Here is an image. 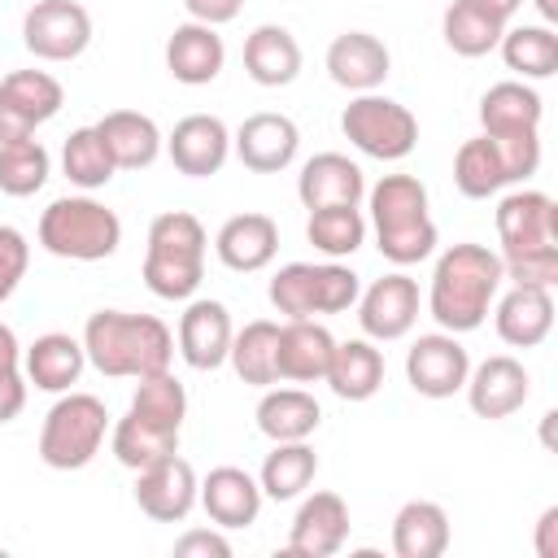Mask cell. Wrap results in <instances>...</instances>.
<instances>
[{"instance_id": "32", "label": "cell", "mask_w": 558, "mask_h": 558, "mask_svg": "<svg viewBox=\"0 0 558 558\" xmlns=\"http://www.w3.org/2000/svg\"><path fill=\"white\" fill-rule=\"evenodd\" d=\"M449 549V514L436 501H405L392 519L397 558H440Z\"/></svg>"}, {"instance_id": "9", "label": "cell", "mask_w": 558, "mask_h": 558, "mask_svg": "<svg viewBox=\"0 0 558 558\" xmlns=\"http://www.w3.org/2000/svg\"><path fill=\"white\" fill-rule=\"evenodd\" d=\"M22 44L39 61H74L92 44V17L78 0H35L22 17Z\"/></svg>"}, {"instance_id": "21", "label": "cell", "mask_w": 558, "mask_h": 558, "mask_svg": "<svg viewBox=\"0 0 558 558\" xmlns=\"http://www.w3.org/2000/svg\"><path fill=\"white\" fill-rule=\"evenodd\" d=\"M388 65H392V57H388L384 39H375L371 31H344L327 48V74H331V83H340L349 92H375L388 78Z\"/></svg>"}, {"instance_id": "43", "label": "cell", "mask_w": 558, "mask_h": 558, "mask_svg": "<svg viewBox=\"0 0 558 558\" xmlns=\"http://www.w3.org/2000/svg\"><path fill=\"white\" fill-rule=\"evenodd\" d=\"M26 266H31V244L17 227L0 222V301H9L17 292V283L26 279Z\"/></svg>"}, {"instance_id": "20", "label": "cell", "mask_w": 558, "mask_h": 558, "mask_svg": "<svg viewBox=\"0 0 558 558\" xmlns=\"http://www.w3.org/2000/svg\"><path fill=\"white\" fill-rule=\"evenodd\" d=\"M222 61H227L222 35L214 26H205V22H183L166 39V70L187 87L214 83L222 74Z\"/></svg>"}, {"instance_id": "8", "label": "cell", "mask_w": 558, "mask_h": 558, "mask_svg": "<svg viewBox=\"0 0 558 558\" xmlns=\"http://www.w3.org/2000/svg\"><path fill=\"white\" fill-rule=\"evenodd\" d=\"M340 131L353 148H362L366 157H379V161H401L418 144V118L401 100L375 96V92H357V100L344 105Z\"/></svg>"}, {"instance_id": "6", "label": "cell", "mask_w": 558, "mask_h": 558, "mask_svg": "<svg viewBox=\"0 0 558 558\" xmlns=\"http://www.w3.org/2000/svg\"><path fill=\"white\" fill-rule=\"evenodd\" d=\"M39 244L52 257L105 262L122 244V218L92 196H57L39 214Z\"/></svg>"}, {"instance_id": "28", "label": "cell", "mask_w": 558, "mask_h": 558, "mask_svg": "<svg viewBox=\"0 0 558 558\" xmlns=\"http://www.w3.org/2000/svg\"><path fill=\"white\" fill-rule=\"evenodd\" d=\"M323 384H331L340 401H371L384 388V353L371 340H336Z\"/></svg>"}, {"instance_id": "15", "label": "cell", "mask_w": 558, "mask_h": 558, "mask_svg": "<svg viewBox=\"0 0 558 558\" xmlns=\"http://www.w3.org/2000/svg\"><path fill=\"white\" fill-rule=\"evenodd\" d=\"M532 379H527V371H523V362L519 357H510V353H493V357H484L471 375H466V401H471V410L480 414V418H510L514 410H523V401H527V388Z\"/></svg>"}, {"instance_id": "50", "label": "cell", "mask_w": 558, "mask_h": 558, "mask_svg": "<svg viewBox=\"0 0 558 558\" xmlns=\"http://www.w3.org/2000/svg\"><path fill=\"white\" fill-rule=\"evenodd\" d=\"M475 9H484L488 17H497V22H510L514 17V9L523 4V0H471Z\"/></svg>"}, {"instance_id": "44", "label": "cell", "mask_w": 558, "mask_h": 558, "mask_svg": "<svg viewBox=\"0 0 558 558\" xmlns=\"http://www.w3.org/2000/svg\"><path fill=\"white\" fill-rule=\"evenodd\" d=\"M174 558H231V545L222 532H209V527H192L174 541Z\"/></svg>"}, {"instance_id": "33", "label": "cell", "mask_w": 558, "mask_h": 558, "mask_svg": "<svg viewBox=\"0 0 558 558\" xmlns=\"http://www.w3.org/2000/svg\"><path fill=\"white\" fill-rule=\"evenodd\" d=\"M314 475H318V453L305 440H275V449L262 462L257 484H262V497L292 501L314 484Z\"/></svg>"}, {"instance_id": "51", "label": "cell", "mask_w": 558, "mask_h": 558, "mask_svg": "<svg viewBox=\"0 0 558 558\" xmlns=\"http://www.w3.org/2000/svg\"><path fill=\"white\" fill-rule=\"evenodd\" d=\"M536 9H541L545 22H558V0H536Z\"/></svg>"}, {"instance_id": "46", "label": "cell", "mask_w": 558, "mask_h": 558, "mask_svg": "<svg viewBox=\"0 0 558 558\" xmlns=\"http://www.w3.org/2000/svg\"><path fill=\"white\" fill-rule=\"evenodd\" d=\"M183 9L192 13V22L222 26V22H231V17L244 9V0H183Z\"/></svg>"}, {"instance_id": "30", "label": "cell", "mask_w": 558, "mask_h": 558, "mask_svg": "<svg viewBox=\"0 0 558 558\" xmlns=\"http://www.w3.org/2000/svg\"><path fill=\"white\" fill-rule=\"evenodd\" d=\"M87 366L83 340L65 336V331H48L26 349V379L44 392H70V384H78Z\"/></svg>"}, {"instance_id": "40", "label": "cell", "mask_w": 558, "mask_h": 558, "mask_svg": "<svg viewBox=\"0 0 558 558\" xmlns=\"http://www.w3.org/2000/svg\"><path fill=\"white\" fill-rule=\"evenodd\" d=\"M61 170H65V179H70L74 187L96 192V187H105V183L113 179L118 166H113V157H109L100 131H96V126H78V131H70V140H65V148H61Z\"/></svg>"}, {"instance_id": "31", "label": "cell", "mask_w": 558, "mask_h": 558, "mask_svg": "<svg viewBox=\"0 0 558 558\" xmlns=\"http://www.w3.org/2000/svg\"><path fill=\"white\" fill-rule=\"evenodd\" d=\"M318 423L323 410L305 388H266L257 401V427L270 440H310Z\"/></svg>"}, {"instance_id": "24", "label": "cell", "mask_w": 558, "mask_h": 558, "mask_svg": "<svg viewBox=\"0 0 558 558\" xmlns=\"http://www.w3.org/2000/svg\"><path fill=\"white\" fill-rule=\"evenodd\" d=\"M497 336L514 349H536L554 331V288H527L514 283L497 301Z\"/></svg>"}, {"instance_id": "42", "label": "cell", "mask_w": 558, "mask_h": 558, "mask_svg": "<svg viewBox=\"0 0 558 558\" xmlns=\"http://www.w3.org/2000/svg\"><path fill=\"white\" fill-rule=\"evenodd\" d=\"M270 305L283 318H314L318 310V266L314 262H288L270 279Z\"/></svg>"}, {"instance_id": "19", "label": "cell", "mask_w": 558, "mask_h": 558, "mask_svg": "<svg viewBox=\"0 0 558 558\" xmlns=\"http://www.w3.org/2000/svg\"><path fill=\"white\" fill-rule=\"evenodd\" d=\"M214 253L227 270H240V275L266 270L279 253V227H275L270 214H235L218 227Z\"/></svg>"}, {"instance_id": "36", "label": "cell", "mask_w": 558, "mask_h": 558, "mask_svg": "<svg viewBox=\"0 0 558 558\" xmlns=\"http://www.w3.org/2000/svg\"><path fill=\"white\" fill-rule=\"evenodd\" d=\"M0 96L31 122V126H44L48 118L61 113L65 105V87L48 74V70H13L0 78Z\"/></svg>"}, {"instance_id": "35", "label": "cell", "mask_w": 558, "mask_h": 558, "mask_svg": "<svg viewBox=\"0 0 558 558\" xmlns=\"http://www.w3.org/2000/svg\"><path fill=\"white\" fill-rule=\"evenodd\" d=\"M275 344H279V323H270V318L244 323V331L231 336V353H227V362L235 366V375H240L244 384H253V388H270V384H279Z\"/></svg>"}, {"instance_id": "37", "label": "cell", "mask_w": 558, "mask_h": 558, "mask_svg": "<svg viewBox=\"0 0 558 558\" xmlns=\"http://www.w3.org/2000/svg\"><path fill=\"white\" fill-rule=\"evenodd\" d=\"M501 61L523 78H549L558 70V35L549 26H506Z\"/></svg>"}, {"instance_id": "45", "label": "cell", "mask_w": 558, "mask_h": 558, "mask_svg": "<svg viewBox=\"0 0 558 558\" xmlns=\"http://www.w3.org/2000/svg\"><path fill=\"white\" fill-rule=\"evenodd\" d=\"M26 405V379L17 366H4L0 371V423H13Z\"/></svg>"}, {"instance_id": "14", "label": "cell", "mask_w": 558, "mask_h": 558, "mask_svg": "<svg viewBox=\"0 0 558 558\" xmlns=\"http://www.w3.org/2000/svg\"><path fill=\"white\" fill-rule=\"evenodd\" d=\"M231 144H235V157L253 174H279L292 166V157L301 148V131L288 113H253L240 122Z\"/></svg>"}, {"instance_id": "2", "label": "cell", "mask_w": 558, "mask_h": 558, "mask_svg": "<svg viewBox=\"0 0 558 558\" xmlns=\"http://www.w3.org/2000/svg\"><path fill=\"white\" fill-rule=\"evenodd\" d=\"M501 279H506L501 257L488 244H471V240L449 244L436 257L432 292H427V310L440 323V331H453V336L475 331L488 318V305L497 301Z\"/></svg>"}, {"instance_id": "1", "label": "cell", "mask_w": 558, "mask_h": 558, "mask_svg": "<svg viewBox=\"0 0 558 558\" xmlns=\"http://www.w3.org/2000/svg\"><path fill=\"white\" fill-rule=\"evenodd\" d=\"M497 240H501V270L527 288L558 283V205L545 192H510L497 205Z\"/></svg>"}, {"instance_id": "25", "label": "cell", "mask_w": 558, "mask_h": 558, "mask_svg": "<svg viewBox=\"0 0 558 558\" xmlns=\"http://www.w3.org/2000/svg\"><path fill=\"white\" fill-rule=\"evenodd\" d=\"M541 96L536 87L519 83V78H506V83H493L484 96H480V126L484 135L501 140V135H527V131H541Z\"/></svg>"}, {"instance_id": "39", "label": "cell", "mask_w": 558, "mask_h": 558, "mask_svg": "<svg viewBox=\"0 0 558 558\" xmlns=\"http://www.w3.org/2000/svg\"><path fill=\"white\" fill-rule=\"evenodd\" d=\"M440 31H445V44L458 52V57H484L501 44V31L506 22L488 17L484 9H475L471 0H453L440 17Z\"/></svg>"}, {"instance_id": "17", "label": "cell", "mask_w": 558, "mask_h": 558, "mask_svg": "<svg viewBox=\"0 0 558 558\" xmlns=\"http://www.w3.org/2000/svg\"><path fill=\"white\" fill-rule=\"evenodd\" d=\"M231 314L222 301H187L183 318H179V353L192 371H218L231 353Z\"/></svg>"}, {"instance_id": "5", "label": "cell", "mask_w": 558, "mask_h": 558, "mask_svg": "<svg viewBox=\"0 0 558 558\" xmlns=\"http://www.w3.org/2000/svg\"><path fill=\"white\" fill-rule=\"evenodd\" d=\"M371 218H375V244L392 266H414L436 248L427 187L414 174H384L371 187Z\"/></svg>"}, {"instance_id": "34", "label": "cell", "mask_w": 558, "mask_h": 558, "mask_svg": "<svg viewBox=\"0 0 558 558\" xmlns=\"http://www.w3.org/2000/svg\"><path fill=\"white\" fill-rule=\"evenodd\" d=\"M510 183V170H506V157L501 148L488 140V135H475L458 148L453 157V187L466 196V201H488L497 196L501 187Z\"/></svg>"}, {"instance_id": "48", "label": "cell", "mask_w": 558, "mask_h": 558, "mask_svg": "<svg viewBox=\"0 0 558 558\" xmlns=\"http://www.w3.org/2000/svg\"><path fill=\"white\" fill-rule=\"evenodd\" d=\"M536 554L541 558H558V506H549L536 523Z\"/></svg>"}, {"instance_id": "7", "label": "cell", "mask_w": 558, "mask_h": 558, "mask_svg": "<svg viewBox=\"0 0 558 558\" xmlns=\"http://www.w3.org/2000/svg\"><path fill=\"white\" fill-rule=\"evenodd\" d=\"M105 432H109V410L100 397L92 392H65L48 414H44V427H39V458L52 466V471H83L100 445H105Z\"/></svg>"}, {"instance_id": "47", "label": "cell", "mask_w": 558, "mask_h": 558, "mask_svg": "<svg viewBox=\"0 0 558 558\" xmlns=\"http://www.w3.org/2000/svg\"><path fill=\"white\" fill-rule=\"evenodd\" d=\"M31 135H35V126L0 96V144H17V140H31Z\"/></svg>"}, {"instance_id": "49", "label": "cell", "mask_w": 558, "mask_h": 558, "mask_svg": "<svg viewBox=\"0 0 558 558\" xmlns=\"http://www.w3.org/2000/svg\"><path fill=\"white\" fill-rule=\"evenodd\" d=\"M17 362H22V344H17L13 327L0 323V371H4V366H17Z\"/></svg>"}, {"instance_id": "29", "label": "cell", "mask_w": 558, "mask_h": 558, "mask_svg": "<svg viewBox=\"0 0 558 558\" xmlns=\"http://www.w3.org/2000/svg\"><path fill=\"white\" fill-rule=\"evenodd\" d=\"M109 445H113V458L126 471H144L148 462H157L166 453H179V427L157 423V418H148V414H140V410L126 405V414L113 423Z\"/></svg>"}, {"instance_id": "23", "label": "cell", "mask_w": 558, "mask_h": 558, "mask_svg": "<svg viewBox=\"0 0 558 558\" xmlns=\"http://www.w3.org/2000/svg\"><path fill=\"white\" fill-rule=\"evenodd\" d=\"M196 501L218 527H248L262 510V484L244 466H214L196 488Z\"/></svg>"}, {"instance_id": "3", "label": "cell", "mask_w": 558, "mask_h": 558, "mask_svg": "<svg viewBox=\"0 0 558 558\" xmlns=\"http://www.w3.org/2000/svg\"><path fill=\"white\" fill-rule=\"evenodd\" d=\"M83 353L109 379H144V375L170 371L174 336L153 314L96 310L83 327Z\"/></svg>"}, {"instance_id": "27", "label": "cell", "mask_w": 558, "mask_h": 558, "mask_svg": "<svg viewBox=\"0 0 558 558\" xmlns=\"http://www.w3.org/2000/svg\"><path fill=\"white\" fill-rule=\"evenodd\" d=\"M96 131H100V140H105V148H109L118 170H144L161 153V131L140 109H113V113H105L96 122Z\"/></svg>"}, {"instance_id": "26", "label": "cell", "mask_w": 558, "mask_h": 558, "mask_svg": "<svg viewBox=\"0 0 558 558\" xmlns=\"http://www.w3.org/2000/svg\"><path fill=\"white\" fill-rule=\"evenodd\" d=\"M244 70L262 87H288L301 74V44H296V35L288 26L262 22L244 39Z\"/></svg>"}, {"instance_id": "38", "label": "cell", "mask_w": 558, "mask_h": 558, "mask_svg": "<svg viewBox=\"0 0 558 558\" xmlns=\"http://www.w3.org/2000/svg\"><path fill=\"white\" fill-rule=\"evenodd\" d=\"M305 235L318 253L327 257H349L362 248L366 240V218L357 205H323V209H310V222H305Z\"/></svg>"}, {"instance_id": "18", "label": "cell", "mask_w": 558, "mask_h": 558, "mask_svg": "<svg viewBox=\"0 0 558 558\" xmlns=\"http://www.w3.org/2000/svg\"><path fill=\"white\" fill-rule=\"evenodd\" d=\"M331 349H336V336L314 323V318H288L279 327V344H275V366H279V379L288 384H318L331 366Z\"/></svg>"}, {"instance_id": "41", "label": "cell", "mask_w": 558, "mask_h": 558, "mask_svg": "<svg viewBox=\"0 0 558 558\" xmlns=\"http://www.w3.org/2000/svg\"><path fill=\"white\" fill-rule=\"evenodd\" d=\"M48 148L39 140H17L0 144V192L4 196H35L48 183Z\"/></svg>"}, {"instance_id": "13", "label": "cell", "mask_w": 558, "mask_h": 558, "mask_svg": "<svg viewBox=\"0 0 558 558\" xmlns=\"http://www.w3.org/2000/svg\"><path fill=\"white\" fill-rule=\"evenodd\" d=\"M166 153L174 161L179 174L187 179H209L222 170L227 153H231V131L222 118L214 113H187L174 122V131L166 135Z\"/></svg>"}, {"instance_id": "12", "label": "cell", "mask_w": 558, "mask_h": 558, "mask_svg": "<svg viewBox=\"0 0 558 558\" xmlns=\"http://www.w3.org/2000/svg\"><path fill=\"white\" fill-rule=\"evenodd\" d=\"M357 323L366 340H401L418 323V283L410 275H384L357 292Z\"/></svg>"}, {"instance_id": "11", "label": "cell", "mask_w": 558, "mask_h": 558, "mask_svg": "<svg viewBox=\"0 0 558 558\" xmlns=\"http://www.w3.org/2000/svg\"><path fill=\"white\" fill-rule=\"evenodd\" d=\"M196 471L179 453H166L135 471V506L157 523H183L196 506Z\"/></svg>"}, {"instance_id": "10", "label": "cell", "mask_w": 558, "mask_h": 558, "mask_svg": "<svg viewBox=\"0 0 558 558\" xmlns=\"http://www.w3.org/2000/svg\"><path fill=\"white\" fill-rule=\"evenodd\" d=\"M471 375V357L462 349V340L453 331H432V336H418L405 353V379L418 397H453Z\"/></svg>"}, {"instance_id": "22", "label": "cell", "mask_w": 558, "mask_h": 558, "mask_svg": "<svg viewBox=\"0 0 558 558\" xmlns=\"http://www.w3.org/2000/svg\"><path fill=\"white\" fill-rule=\"evenodd\" d=\"M296 196L305 209H323V205H357L366 196V179L362 166L349 161L344 153H318L301 166L296 174Z\"/></svg>"}, {"instance_id": "16", "label": "cell", "mask_w": 558, "mask_h": 558, "mask_svg": "<svg viewBox=\"0 0 558 558\" xmlns=\"http://www.w3.org/2000/svg\"><path fill=\"white\" fill-rule=\"evenodd\" d=\"M349 541V506L340 493H314L301 501L292 532H288V554L292 558H331Z\"/></svg>"}, {"instance_id": "4", "label": "cell", "mask_w": 558, "mask_h": 558, "mask_svg": "<svg viewBox=\"0 0 558 558\" xmlns=\"http://www.w3.org/2000/svg\"><path fill=\"white\" fill-rule=\"evenodd\" d=\"M205 227L187 209H166L148 222L144 283L161 301H187L205 279Z\"/></svg>"}]
</instances>
